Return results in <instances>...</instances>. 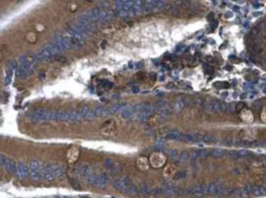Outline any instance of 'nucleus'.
<instances>
[{"label":"nucleus","mask_w":266,"mask_h":198,"mask_svg":"<svg viewBox=\"0 0 266 198\" xmlns=\"http://www.w3.org/2000/svg\"><path fill=\"white\" fill-rule=\"evenodd\" d=\"M50 167H51V170H53L55 178H61L65 175V170L61 165L54 164V165H50Z\"/></svg>","instance_id":"nucleus-10"},{"label":"nucleus","mask_w":266,"mask_h":198,"mask_svg":"<svg viewBox=\"0 0 266 198\" xmlns=\"http://www.w3.org/2000/svg\"><path fill=\"white\" fill-rule=\"evenodd\" d=\"M29 169H30V172H36V171H39L41 170L42 168H43V165H42V163L38 161V160H33V161H30L29 163Z\"/></svg>","instance_id":"nucleus-15"},{"label":"nucleus","mask_w":266,"mask_h":198,"mask_svg":"<svg viewBox=\"0 0 266 198\" xmlns=\"http://www.w3.org/2000/svg\"><path fill=\"white\" fill-rule=\"evenodd\" d=\"M217 187H218L217 183H209V185L208 186V192L211 193V194H215L216 190H217Z\"/></svg>","instance_id":"nucleus-22"},{"label":"nucleus","mask_w":266,"mask_h":198,"mask_svg":"<svg viewBox=\"0 0 266 198\" xmlns=\"http://www.w3.org/2000/svg\"><path fill=\"white\" fill-rule=\"evenodd\" d=\"M109 174H107L106 172L100 174H95L92 178L89 181V183H91L92 186H95L96 188H105L106 185L109 181Z\"/></svg>","instance_id":"nucleus-5"},{"label":"nucleus","mask_w":266,"mask_h":198,"mask_svg":"<svg viewBox=\"0 0 266 198\" xmlns=\"http://www.w3.org/2000/svg\"><path fill=\"white\" fill-rule=\"evenodd\" d=\"M50 113L51 111H47V110H36L30 113L27 117H29L32 121H35V122L50 121Z\"/></svg>","instance_id":"nucleus-2"},{"label":"nucleus","mask_w":266,"mask_h":198,"mask_svg":"<svg viewBox=\"0 0 266 198\" xmlns=\"http://www.w3.org/2000/svg\"><path fill=\"white\" fill-rule=\"evenodd\" d=\"M212 155H213L214 157H222L223 155H224V151H223L222 149L217 148V149H214L213 151H212Z\"/></svg>","instance_id":"nucleus-20"},{"label":"nucleus","mask_w":266,"mask_h":198,"mask_svg":"<svg viewBox=\"0 0 266 198\" xmlns=\"http://www.w3.org/2000/svg\"><path fill=\"white\" fill-rule=\"evenodd\" d=\"M262 162H263V164L266 165V157H264V159H263V161H262Z\"/></svg>","instance_id":"nucleus-24"},{"label":"nucleus","mask_w":266,"mask_h":198,"mask_svg":"<svg viewBox=\"0 0 266 198\" xmlns=\"http://www.w3.org/2000/svg\"><path fill=\"white\" fill-rule=\"evenodd\" d=\"M101 134L105 137H113L116 135V125L113 119H109L104 122L101 127Z\"/></svg>","instance_id":"nucleus-4"},{"label":"nucleus","mask_w":266,"mask_h":198,"mask_svg":"<svg viewBox=\"0 0 266 198\" xmlns=\"http://www.w3.org/2000/svg\"><path fill=\"white\" fill-rule=\"evenodd\" d=\"M113 187L116 190L121 191V192L136 193L135 186L132 183V181L127 177H123V178H119V180H116L113 183Z\"/></svg>","instance_id":"nucleus-1"},{"label":"nucleus","mask_w":266,"mask_h":198,"mask_svg":"<svg viewBox=\"0 0 266 198\" xmlns=\"http://www.w3.org/2000/svg\"><path fill=\"white\" fill-rule=\"evenodd\" d=\"M79 159V148L71 147L67 152V160L69 163H74Z\"/></svg>","instance_id":"nucleus-11"},{"label":"nucleus","mask_w":266,"mask_h":198,"mask_svg":"<svg viewBox=\"0 0 266 198\" xmlns=\"http://www.w3.org/2000/svg\"><path fill=\"white\" fill-rule=\"evenodd\" d=\"M264 180H265V183H266V176H265V177H264Z\"/></svg>","instance_id":"nucleus-25"},{"label":"nucleus","mask_w":266,"mask_h":198,"mask_svg":"<svg viewBox=\"0 0 266 198\" xmlns=\"http://www.w3.org/2000/svg\"><path fill=\"white\" fill-rule=\"evenodd\" d=\"M121 115L123 118H130L133 117L134 115V107L132 105H125V107L122 108L121 111Z\"/></svg>","instance_id":"nucleus-14"},{"label":"nucleus","mask_w":266,"mask_h":198,"mask_svg":"<svg viewBox=\"0 0 266 198\" xmlns=\"http://www.w3.org/2000/svg\"><path fill=\"white\" fill-rule=\"evenodd\" d=\"M95 117H105V116H108V115L110 114V112H109V108L105 107H98L96 108H95Z\"/></svg>","instance_id":"nucleus-17"},{"label":"nucleus","mask_w":266,"mask_h":198,"mask_svg":"<svg viewBox=\"0 0 266 198\" xmlns=\"http://www.w3.org/2000/svg\"><path fill=\"white\" fill-rule=\"evenodd\" d=\"M241 118L245 122H253L254 121V115L253 112L249 110H245L241 113Z\"/></svg>","instance_id":"nucleus-18"},{"label":"nucleus","mask_w":266,"mask_h":198,"mask_svg":"<svg viewBox=\"0 0 266 198\" xmlns=\"http://www.w3.org/2000/svg\"><path fill=\"white\" fill-rule=\"evenodd\" d=\"M136 193H140V194H147V193H149V187H148V185H142L140 188H136Z\"/></svg>","instance_id":"nucleus-19"},{"label":"nucleus","mask_w":266,"mask_h":198,"mask_svg":"<svg viewBox=\"0 0 266 198\" xmlns=\"http://www.w3.org/2000/svg\"><path fill=\"white\" fill-rule=\"evenodd\" d=\"M261 118H262L263 122H266V107L263 108V112H262V114H261Z\"/></svg>","instance_id":"nucleus-23"},{"label":"nucleus","mask_w":266,"mask_h":198,"mask_svg":"<svg viewBox=\"0 0 266 198\" xmlns=\"http://www.w3.org/2000/svg\"><path fill=\"white\" fill-rule=\"evenodd\" d=\"M150 162L149 160L147 159V157H138L137 161H136V166H137V168L140 169V170L142 171H146L149 169V166H150Z\"/></svg>","instance_id":"nucleus-13"},{"label":"nucleus","mask_w":266,"mask_h":198,"mask_svg":"<svg viewBox=\"0 0 266 198\" xmlns=\"http://www.w3.org/2000/svg\"><path fill=\"white\" fill-rule=\"evenodd\" d=\"M77 170H78V173H79L84 180L88 181V183L90 181L91 178L95 176V171H93V168L90 164L84 163V164L79 165V166L77 167Z\"/></svg>","instance_id":"nucleus-3"},{"label":"nucleus","mask_w":266,"mask_h":198,"mask_svg":"<svg viewBox=\"0 0 266 198\" xmlns=\"http://www.w3.org/2000/svg\"><path fill=\"white\" fill-rule=\"evenodd\" d=\"M104 165H105V167L109 171L119 172V170H121V167H119V165L117 164V163H115L113 160H110V159L105 160V161H104Z\"/></svg>","instance_id":"nucleus-12"},{"label":"nucleus","mask_w":266,"mask_h":198,"mask_svg":"<svg viewBox=\"0 0 266 198\" xmlns=\"http://www.w3.org/2000/svg\"><path fill=\"white\" fill-rule=\"evenodd\" d=\"M167 161L166 155L162 152H154L150 157V164L153 168H161L164 165V163Z\"/></svg>","instance_id":"nucleus-6"},{"label":"nucleus","mask_w":266,"mask_h":198,"mask_svg":"<svg viewBox=\"0 0 266 198\" xmlns=\"http://www.w3.org/2000/svg\"><path fill=\"white\" fill-rule=\"evenodd\" d=\"M80 110V113L82 115V119L83 120H91L95 117V110H91L89 107H83Z\"/></svg>","instance_id":"nucleus-9"},{"label":"nucleus","mask_w":266,"mask_h":198,"mask_svg":"<svg viewBox=\"0 0 266 198\" xmlns=\"http://www.w3.org/2000/svg\"><path fill=\"white\" fill-rule=\"evenodd\" d=\"M180 137V134L178 131H171L170 134L166 136V139H170V140H175V139H178Z\"/></svg>","instance_id":"nucleus-21"},{"label":"nucleus","mask_w":266,"mask_h":198,"mask_svg":"<svg viewBox=\"0 0 266 198\" xmlns=\"http://www.w3.org/2000/svg\"><path fill=\"white\" fill-rule=\"evenodd\" d=\"M15 174L20 180H23V178L27 177L29 175H30L29 166L25 164V163H19V164L17 165V170H16Z\"/></svg>","instance_id":"nucleus-8"},{"label":"nucleus","mask_w":266,"mask_h":198,"mask_svg":"<svg viewBox=\"0 0 266 198\" xmlns=\"http://www.w3.org/2000/svg\"><path fill=\"white\" fill-rule=\"evenodd\" d=\"M175 172H176L175 166L174 165H168L164 170V176L167 178H171L175 175Z\"/></svg>","instance_id":"nucleus-16"},{"label":"nucleus","mask_w":266,"mask_h":198,"mask_svg":"<svg viewBox=\"0 0 266 198\" xmlns=\"http://www.w3.org/2000/svg\"><path fill=\"white\" fill-rule=\"evenodd\" d=\"M1 166L4 168V170L10 172V173H16V170H17V163L14 161L13 159L9 157H5V155L2 154L1 155Z\"/></svg>","instance_id":"nucleus-7"}]
</instances>
